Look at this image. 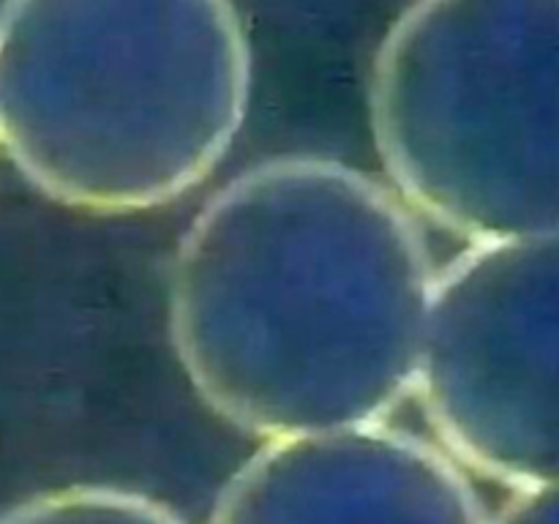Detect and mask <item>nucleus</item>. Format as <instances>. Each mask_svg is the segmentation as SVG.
I'll list each match as a JSON object with an SVG mask.
<instances>
[{
  "label": "nucleus",
  "instance_id": "nucleus-3",
  "mask_svg": "<svg viewBox=\"0 0 559 524\" xmlns=\"http://www.w3.org/2000/svg\"><path fill=\"white\" fill-rule=\"evenodd\" d=\"M393 191L469 243L559 229V0H415L377 49Z\"/></svg>",
  "mask_w": 559,
  "mask_h": 524
},
{
  "label": "nucleus",
  "instance_id": "nucleus-4",
  "mask_svg": "<svg viewBox=\"0 0 559 524\" xmlns=\"http://www.w3.org/2000/svg\"><path fill=\"white\" fill-rule=\"evenodd\" d=\"M415 388L469 462L559 484V229L473 243L437 273Z\"/></svg>",
  "mask_w": 559,
  "mask_h": 524
},
{
  "label": "nucleus",
  "instance_id": "nucleus-2",
  "mask_svg": "<svg viewBox=\"0 0 559 524\" xmlns=\"http://www.w3.org/2000/svg\"><path fill=\"white\" fill-rule=\"evenodd\" d=\"M251 49L229 0H5L0 147L60 205L131 213L207 178L243 126Z\"/></svg>",
  "mask_w": 559,
  "mask_h": 524
},
{
  "label": "nucleus",
  "instance_id": "nucleus-1",
  "mask_svg": "<svg viewBox=\"0 0 559 524\" xmlns=\"http://www.w3.org/2000/svg\"><path fill=\"white\" fill-rule=\"evenodd\" d=\"M435 278L396 191L333 158H271L180 238L169 336L191 385L240 426L358 429L415 388Z\"/></svg>",
  "mask_w": 559,
  "mask_h": 524
}]
</instances>
